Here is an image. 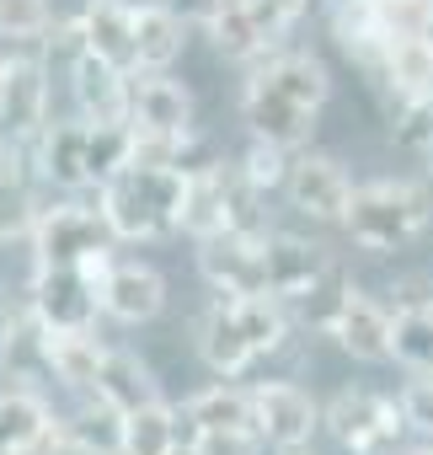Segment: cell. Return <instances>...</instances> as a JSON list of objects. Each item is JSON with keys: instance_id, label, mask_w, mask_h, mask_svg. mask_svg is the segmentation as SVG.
Instances as JSON below:
<instances>
[{"instance_id": "obj_16", "label": "cell", "mask_w": 433, "mask_h": 455, "mask_svg": "<svg viewBox=\"0 0 433 455\" xmlns=\"http://www.w3.org/2000/svg\"><path fill=\"white\" fill-rule=\"evenodd\" d=\"M49 70L38 60H12L6 92H0V129L12 140H38L49 129Z\"/></svg>"}, {"instance_id": "obj_26", "label": "cell", "mask_w": 433, "mask_h": 455, "mask_svg": "<svg viewBox=\"0 0 433 455\" xmlns=\"http://www.w3.org/2000/svg\"><path fill=\"white\" fill-rule=\"evenodd\" d=\"M182 17L171 6H139L134 12V38H139V70H171L182 60Z\"/></svg>"}, {"instance_id": "obj_11", "label": "cell", "mask_w": 433, "mask_h": 455, "mask_svg": "<svg viewBox=\"0 0 433 455\" xmlns=\"http://www.w3.org/2000/svg\"><path fill=\"white\" fill-rule=\"evenodd\" d=\"M241 118L252 124V140H268V145H284V150L311 145V129H316V108L284 97V92L268 86L263 76L247 81V92H241Z\"/></svg>"}, {"instance_id": "obj_5", "label": "cell", "mask_w": 433, "mask_h": 455, "mask_svg": "<svg viewBox=\"0 0 433 455\" xmlns=\"http://www.w3.org/2000/svg\"><path fill=\"white\" fill-rule=\"evenodd\" d=\"M198 274L220 295H268V231H214L198 242Z\"/></svg>"}, {"instance_id": "obj_23", "label": "cell", "mask_w": 433, "mask_h": 455, "mask_svg": "<svg viewBox=\"0 0 433 455\" xmlns=\"http://www.w3.org/2000/svg\"><path fill=\"white\" fill-rule=\"evenodd\" d=\"M107 364V348L97 343V327L54 332V380L70 391H97V375Z\"/></svg>"}, {"instance_id": "obj_9", "label": "cell", "mask_w": 433, "mask_h": 455, "mask_svg": "<svg viewBox=\"0 0 433 455\" xmlns=\"http://www.w3.org/2000/svg\"><path fill=\"white\" fill-rule=\"evenodd\" d=\"M0 370H6L12 386H28V391H38L54 375V327L33 306L0 322Z\"/></svg>"}, {"instance_id": "obj_25", "label": "cell", "mask_w": 433, "mask_h": 455, "mask_svg": "<svg viewBox=\"0 0 433 455\" xmlns=\"http://www.w3.org/2000/svg\"><path fill=\"white\" fill-rule=\"evenodd\" d=\"M182 423H187V434H198V428H257V418H252V391L220 380V386L187 396Z\"/></svg>"}, {"instance_id": "obj_8", "label": "cell", "mask_w": 433, "mask_h": 455, "mask_svg": "<svg viewBox=\"0 0 433 455\" xmlns=\"http://www.w3.org/2000/svg\"><path fill=\"white\" fill-rule=\"evenodd\" d=\"M284 193H289V204H295L300 214H311V220H321V225H342V220H348V204H353V182H348L342 161L316 156V150H305V156L289 161Z\"/></svg>"}, {"instance_id": "obj_27", "label": "cell", "mask_w": 433, "mask_h": 455, "mask_svg": "<svg viewBox=\"0 0 433 455\" xmlns=\"http://www.w3.org/2000/svg\"><path fill=\"white\" fill-rule=\"evenodd\" d=\"M257 76H263L268 86H279L284 97L316 108V113H321L327 97H332V76H327V65H321L316 54H279V60H268Z\"/></svg>"}, {"instance_id": "obj_18", "label": "cell", "mask_w": 433, "mask_h": 455, "mask_svg": "<svg viewBox=\"0 0 433 455\" xmlns=\"http://www.w3.org/2000/svg\"><path fill=\"white\" fill-rule=\"evenodd\" d=\"M231 177H236V166H225V161L187 172L182 231L193 242H203V236H214V231H225V225H231Z\"/></svg>"}, {"instance_id": "obj_42", "label": "cell", "mask_w": 433, "mask_h": 455, "mask_svg": "<svg viewBox=\"0 0 433 455\" xmlns=\"http://www.w3.org/2000/svg\"><path fill=\"white\" fill-rule=\"evenodd\" d=\"M279 455H311V450H305V444H300V450H279Z\"/></svg>"}, {"instance_id": "obj_33", "label": "cell", "mask_w": 433, "mask_h": 455, "mask_svg": "<svg viewBox=\"0 0 433 455\" xmlns=\"http://www.w3.org/2000/svg\"><path fill=\"white\" fill-rule=\"evenodd\" d=\"M38 198H33V188L12 172L6 182H0V242H17V236H33L38 231Z\"/></svg>"}, {"instance_id": "obj_14", "label": "cell", "mask_w": 433, "mask_h": 455, "mask_svg": "<svg viewBox=\"0 0 433 455\" xmlns=\"http://www.w3.org/2000/svg\"><path fill=\"white\" fill-rule=\"evenodd\" d=\"M129 124H134V129H150V134L193 140V97H187V86H177L166 70H139V76H134Z\"/></svg>"}, {"instance_id": "obj_19", "label": "cell", "mask_w": 433, "mask_h": 455, "mask_svg": "<svg viewBox=\"0 0 433 455\" xmlns=\"http://www.w3.org/2000/svg\"><path fill=\"white\" fill-rule=\"evenodd\" d=\"M81 28H86V49L91 54H102V60H113L118 70H139V38H134V6H123V0H91L86 6V17H81Z\"/></svg>"}, {"instance_id": "obj_30", "label": "cell", "mask_w": 433, "mask_h": 455, "mask_svg": "<svg viewBox=\"0 0 433 455\" xmlns=\"http://www.w3.org/2000/svg\"><path fill=\"white\" fill-rule=\"evenodd\" d=\"M396 364L433 375V300H406L396 311Z\"/></svg>"}, {"instance_id": "obj_38", "label": "cell", "mask_w": 433, "mask_h": 455, "mask_svg": "<svg viewBox=\"0 0 433 455\" xmlns=\"http://www.w3.org/2000/svg\"><path fill=\"white\" fill-rule=\"evenodd\" d=\"M401 412H406V428L433 434V375H428V370L401 386Z\"/></svg>"}, {"instance_id": "obj_15", "label": "cell", "mask_w": 433, "mask_h": 455, "mask_svg": "<svg viewBox=\"0 0 433 455\" xmlns=\"http://www.w3.org/2000/svg\"><path fill=\"white\" fill-rule=\"evenodd\" d=\"M332 338H337L342 354H353V359H364V364L396 359V316L380 311V306H374L369 295H358V290H348V300H342V311H337V322H332Z\"/></svg>"}, {"instance_id": "obj_3", "label": "cell", "mask_w": 433, "mask_h": 455, "mask_svg": "<svg viewBox=\"0 0 433 455\" xmlns=\"http://www.w3.org/2000/svg\"><path fill=\"white\" fill-rule=\"evenodd\" d=\"M33 242V263L38 268H81L91 252L113 247V225L102 220V209H81V204H54L38 214Z\"/></svg>"}, {"instance_id": "obj_32", "label": "cell", "mask_w": 433, "mask_h": 455, "mask_svg": "<svg viewBox=\"0 0 433 455\" xmlns=\"http://www.w3.org/2000/svg\"><path fill=\"white\" fill-rule=\"evenodd\" d=\"M209 33H214V49H220L225 60H252V54L268 49L263 28H257L252 12H247V0H231V6L214 12V17H209Z\"/></svg>"}, {"instance_id": "obj_13", "label": "cell", "mask_w": 433, "mask_h": 455, "mask_svg": "<svg viewBox=\"0 0 433 455\" xmlns=\"http://www.w3.org/2000/svg\"><path fill=\"white\" fill-rule=\"evenodd\" d=\"M91 124L75 118V124H49L38 140H28L38 150V172L59 188H91L97 182V145H91Z\"/></svg>"}, {"instance_id": "obj_36", "label": "cell", "mask_w": 433, "mask_h": 455, "mask_svg": "<svg viewBox=\"0 0 433 455\" xmlns=\"http://www.w3.org/2000/svg\"><path fill=\"white\" fill-rule=\"evenodd\" d=\"M289 150L284 145H268V140H252V150H247V161H241V172L268 193V188H284L289 182V161H284Z\"/></svg>"}, {"instance_id": "obj_44", "label": "cell", "mask_w": 433, "mask_h": 455, "mask_svg": "<svg viewBox=\"0 0 433 455\" xmlns=\"http://www.w3.org/2000/svg\"><path fill=\"white\" fill-rule=\"evenodd\" d=\"M428 166H433V145H428Z\"/></svg>"}, {"instance_id": "obj_10", "label": "cell", "mask_w": 433, "mask_h": 455, "mask_svg": "<svg viewBox=\"0 0 433 455\" xmlns=\"http://www.w3.org/2000/svg\"><path fill=\"white\" fill-rule=\"evenodd\" d=\"M70 97H75V108H81L86 124H129L134 76L86 49V54H75V65H70Z\"/></svg>"}, {"instance_id": "obj_29", "label": "cell", "mask_w": 433, "mask_h": 455, "mask_svg": "<svg viewBox=\"0 0 433 455\" xmlns=\"http://www.w3.org/2000/svg\"><path fill=\"white\" fill-rule=\"evenodd\" d=\"M43 423H49L43 396L28 391V386H12L6 396H0V455H22V450L38 439Z\"/></svg>"}, {"instance_id": "obj_40", "label": "cell", "mask_w": 433, "mask_h": 455, "mask_svg": "<svg viewBox=\"0 0 433 455\" xmlns=\"http://www.w3.org/2000/svg\"><path fill=\"white\" fill-rule=\"evenodd\" d=\"M12 172H17V140H6V129H0V182Z\"/></svg>"}, {"instance_id": "obj_4", "label": "cell", "mask_w": 433, "mask_h": 455, "mask_svg": "<svg viewBox=\"0 0 433 455\" xmlns=\"http://www.w3.org/2000/svg\"><path fill=\"white\" fill-rule=\"evenodd\" d=\"M327 428L353 455H385L396 444V434L406 428V412H401V402H390V396H380L369 386H348V391L332 396Z\"/></svg>"}, {"instance_id": "obj_34", "label": "cell", "mask_w": 433, "mask_h": 455, "mask_svg": "<svg viewBox=\"0 0 433 455\" xmlns=\"http://www.w3.org/2000/svg\"><path fill=\"white\" fill-rule=\"evenodd\" d=\"M187 444L198 455H263L268 439L257 428H198V434H187Z\"/></svg>"}, {"instance_id": "obj_22", "label": "cell", "mask_w": 433, "mask_h": 455, "mask_svg": "<svg viewBox=\"0 0 433 455\" xmlns=\"http://www.w3.org/2000/svg\"><path fill=\"white\" fill-rule=\"evenodd\" d=\"M225 300H231V316H236V327H241V338L252 343L257 359L273 354V348H284V338H289V306L279 295H225Z\"/></svg>"}, {"instance_id": "obj_6", "label": "cell", "mask_w": 433, "mask_h": 455, "mask_svg": "<svg viewBox=\"0 0 433 455\" xmlns=\"http://www.w3.org/2000/svg\"><path fill=\"white\" fill-rule=\"evenodd\" d=\"M252 418H257V434L273 450H300L327 423V412L316 407V396L305 386H295V380H263L252 391Z\"/></svg>"}, {"instance_id": "obj_12", "label": "cell", "mask_w": 433, "mask_h": 455, "mask_svg": "<svg viewBox=\"0 0 433 455\" xmlns=\"http://www.w3.org/2000/svg\"><path fill=\"white\" fill-rule=\"evenodd\" d=\"M332 268L337 263L327 247L289 236V231H268V295H279L284 306H300Z\"/></svg>"}, {"instance_id": "obj_41", "label": "cell", "mask_w": 433, "mask_h": 455, "mask_svg": "<svg viewBox=\"0 0 433 455\" xmlns=\"http://www.w3.org/2000/svg\"><path fill=\"white\" fill-rule=\"evenodd\" d=\"M6 70H12V60H0V92H6Z\"/></svg>"}, {"instance_id": "obj_17", "label": "cell", "mask_w": 433, "mask_h": 455, "mask_svg": "<svg viewBox=\"0 0 433 455\" xmlns=\"http://www.w3.org/2000/svg\"><path fill=\"white\" fill-rule=\"evenodd\" d=\"M166 306V279L150 268V263H113L107 284H102V311L123 327H139V322H155Z\"/></svg>"}, {"instance_id": "obj_35", "label": "cell", "mask_w": 433, "mask_h": 455, "mask_svg": "<svg viewBox=\"0 0 433 455\" xmlns=\"http://www.w3.org/2000/svg\"><path fill=\"white\" fill-rule=\"evenodd\" d=\"M54 28L49 0H0V33L6 38H43Z\"/></svg>"}, {"instance_id": "obj_28", "label": "cell", "mask_w": 433, "mask_h": 455, "mask_svg": "<svg viewBox=\"0 0 433 455\" xmlns=\"http://www.w3.org/2000/svg\"><path fill=\"white\" fill-rule=\"evenodd\" d=\"M70 428H75V439H81L86 455H129V412L113 407V402L97 396V391H91V402L70 418Z\"/></svg>"}, {"instance_id": "obj_24", "label": "cell", "mask_w": 433, "mask_h": 455, "mask_svg": "<svg viewBox=\"0 0 433 455\" xmlns=\"http://www.w3.org/2000/svg\"><path fill=\"white\" fill-rule=\"evenodd\" d=\"M385 86L401 97V102H422L433 97V38H396L390 54H385Z\"/></svg>"}, {"instance_id": "obj_39", "label": "cell", "mask_w": 433, "mask_h": 455, "mask_svg": "<svg viewBox=\"0 0 433 455\" xmlns=\"http://www.w3.org/2000/svg\"><path fill=\"white\" fill-rule=\"evenodd\" d=\"M22 455H86V450H81V439H75V428H70V423L49 418V423L38 428V439H33Z\"/></svg>"}, {"instance_id": "obj_31", "label": "cell", "mask_w": 433, "mask_h": 455, "mask_svg": "<svg viewBox=\"0 0 433 455\" xmlns=\"http://www.w3.org/2000/svg\"><path fill=\"white\" fill-rule=\"evenodd\" d=\"M182 412L166 402H150L139 412H129V455H171L182 444Z\"/></svg>"}, {"instance_id": "obj_21", "label": "cell", "mask_w": 433, "mask_h": 455, "mask_svg": "<svg viewBox=\"0 0 433 455\" xmlns=\"http://www.w3.org/2000/svg\"><path fill=\"white\" fill-rule=\"evenodd\" d=\"M97 396H107V402L123 407V412H139V407L161 402V380H155V370H150L139 354L107 348V364H102V375H97Z\"/></svg>"}, {"instance_id": "obj_2", "label": "cell", "mask_w": 433, "mask_h": 455, "mask_svg": "<svg viewBox=\"0 0 433 455\" xmlns=\"http://www.w3.org/2000/svg\"><path fill=\"white\" fill-rule=\"evenodd\" d=\"M342 225L364 252H396L433 225V193L422 182H364Z\"/></svg>"}, {"instance_id": "obj_37", "label": "cell", "mask_w": 433, "mask_h": 455, "mask_svg": "<svg viewBox=\"0 0 433 455\" xmlns=\"http://www.w3.org/2000/svg\"><path fill=\"white\" fill-rule=\"evenodd\" d=\"M390 134H396V145L428 156V145H433V97H422V102H401V118L390 124Z\"/></svg>"}, {"instance_id": "obj_20", "label": "cell", "mask_w": 433, "mask_h": 455, "mask_svg": "<svg viewBox=\"0 0 433 455\" xmlns=\"http://www.w3.org/2000/svg\"><path fill=\"white\" fill-rule=\"evenodd\" d=\"M198 354H203V364L214 370V375H225V380H236L257 354H252V343L241 338V327H236V316H231V300L220 295L203 316H198Z\"/></svg>"}, {"instance_id": "obj_1", "label": "cell", "mask_w": 433, "mask_h": 455, "mask_svg": "<svg viewBox=\"0 0 433 455\" xmlns=\"http://www.w3.org/2000/svg\"><path fill=\"white\" fill-rule=\"evenodd\" d=\"M182 204H187V172L182 166H118L97 188V209L113 225L118 242H155L182 231Z\"/></svg>"}, {"instance_id": "obj_7", "label": "cell", "mask_w": 433, "mask_h": 455, "mask_svg": "<svg viewBox=\"0 0 433 455\" xmlns=\"http://www.w3.org/2000/svg\"><path fill=\"white\" fill-rule=\"evenodd\" d=\"M33 311L54 327V332H70V327H97V311H102V284L86 274V268H33V290H28Z\"/></svg>"}, {"instance_id": "obj_43", "label": "cell", "mask_w": 433, "mask_h": 455, "mask_svg": "<svg viewBox=\"0 0 433 455\" xmlns=\"http://www.w3.org/2000/svg\"><path fill=\"white\" fill-rule=\"evenodd\" d=\"M406 455H433V444H422V450H406Z\"/></svg>"}]
</instances>
